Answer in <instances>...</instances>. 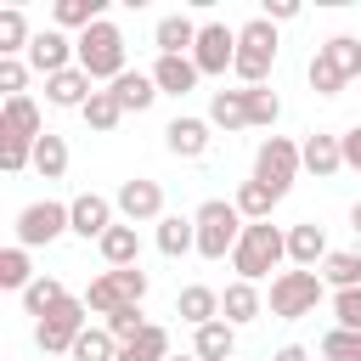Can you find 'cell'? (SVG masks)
I'll list each match as a JSON object with an SVG mask.
<instances>
[{
  "label": "cell",
  "mask_w": 361,
  "mask_h": 361,
  "mask_svg": "<svg viewBox=\"0 0 361 361\" xmlns=\"http://www.w3.org/2000/svg\"><path fill=\"white\" fill-rule=\"evenodd\" d=\"M282 259H288V231L271 226V220H248L243 237H237V248H231L237 282H259V276H271Z\"/></svg>",
  "instance_id": "cell-1"
},
{
  "label": "cell",
  "mask_w": 361,
  "mask_h": 361,
  "mask_svg": "<svg viewBox=\"0 0 361 361\" xmlns=\"http://www.w3.org/2000/svg\"><path fill=\"white\" fill-rule=\"evenodd\" d=\"M271 68H276V23L248 17L237 28V62H231V73L243 79V90H254V85L271 79Z\"/></svg>",
  "instance_id": "cell-2"
},
{
  "label": "cell",
  "mask_w": 361,
  "mask_h": 361,
  "mask_svg": "<svg viewBox=\"0 0 361 361\" xmlns=\"http://www.w3.org/2000/svg\"><path fill=\"white\" fill-rule=\"evenodd\" d=\"M73 45H79V68H85L96 85H102V79L113 85L118 73H130V68H124V34H118V23L102 17V23H90L85 34H73Z\"/></svg>",
  "instance_id": "cell-3"
},
{
  "label": "cell",
  "mask_w": 361,
  "mask_h": 361,
  "mask_svg": "<svg viewBox=\"0 0 361 361\" xmlns=\"http://www.w3.org/2000/svg\"><path fill=\"white\" fill-rule=\"evenodd\" d=\"M327 299V282H322V271H276L271 276V316H282V322H299V316H316V305Z\"/></svg>",
  "instance_id": "cell-4"
},
{
  "label": "cell",
  "mask_w": 361,
  "mask_h": 361,
  "mask_svg": "<svg viewBox=\"0 0 361 361\" xmlns=\"http://www.w3.org/2000/svg\"><path fill=\"white\" fill-rule=\"evenodd\" d=\"M197 254L203 259H231V248H237V237H243V214H237V203H226V197H209L197 214Z\"/></svg>",
  "instance_id": "cell-5"
},
{
  "label": "cell",
  "mask_w": 361,
  "mask_h": 361,
  "mask_svg": "<svg viewBox=\"0 0 361 361\" xmlns=\"http://www.w3.org/2000/svg\"><path fill=\"white\" fill-rule=\"evenodd\" d=\"M147 271L141 265H124V271H102V276H90V288H85V305L107 322L113 310H124V305H141L147 299Z\"/></svg>",
  "instance_id": "cell-6"
},
{
  "label": "cell",
  "mask_w": 361,
  "mask_h": 361,
  "mask_svg": "<svg viewBox=\"0 0 361 361\" xmlns=\"http://www.w3.org/2000/svg\"><path fill=\"white\" fill-rule=\"evenodd\" d=\"M85 327H90V305L68 293L51 316H39V322H34V344H39L45 355H73V344H79V333H85Z\"/></svg>",
  "instance_id": "cell-7"
},
{
  "label": "cell",
  "mask_w": 361,
  "mask_h": 361,
  "mask_svg": "<svg viewBox=\"0 0 361 361\" xmlns=\"http://www.w3.org/2000/svg\"><path fill=\"white\" fill-rule=\"evenodd\" d=\"M299 169H305L299 141H288V135H265V141H259V152H254V180H259V186H271L276 197H288L293 180H299Z\"/></svg>",
  "instance_id": "cell-8"
},
{
  "label": "cell",
  "mask_w": 361,
  "mask_h": 361,
  "mask_svg": "<svg viewBox=\"0 0 361 361\" xmlns=\"http://www.w3.org/2000/svg\"><path fill=\"white\" fill-rule=\"evenodd\" d=\"M17 243L23 248H45V243H56L62 231H73V220H68V203H56V197H39V203H28L23 214H17Z\"/></svg>",
  "instance_id": "cell-9"
},
{
  "label": "cell",
  "mask_w": 361,
  "mask_h": 361,
  "mask_svg": "<svg viewBox=\"0 0 361 361\" xmlns=\"http://www.w3.org/2000/svg\"><path fill=\"white\" fill-rule=\"evenodd\" d=\"M113 209H118L130 226H141V220H164V186L147 180V175H130V180H118Z\"/></svg>",
  "instance_id": "cell-10"
},
{
  "label": "cell",
  "mask_w": 361,
  "mask_h": 361,
  "mask_svg": "<svg viewBox=\"0 0 361 361\" xmlns=\"http://www.w3.org/2000/svg\"><path fill=\"white\" fill-rule=\"evenodd\" d=\"M28 68L34 73H68V68H79V45L62 34V28H39L34 34V45H28Z\"/></svg>",
  "instance_id": "cell-11"
},
{
  "label": "cell",
  "mask_w": 361,
  "mask_h": 361,
  "mask_svg": "<svg viewBox=\"0 0 361 361\" xmlns=\"http://www.w3.org/2000/svg\"><path fill=\"white\" fill-rule=\"evenodd\" d=\"M192 62H197V73H226V68L237 62V28L203 23V28H197V45H192Z\"/></svg>",
  "instance_id": "cell-12"
},
{
  "label": "cell",
  "mask_w": 361,
  "mask_h": 361,
  "mask_svg": "<svg viewBox=\"0 0 361 361\" xmlns=\"http://www.w3.org/2000/svg\"><path fill=\"white\" fill-rule=\"evenodd\" d=\"M113 214H118V209H113V197H102V192H79V197L68 203V220H73V237H85V243H90V237L102 243V237H107V231L118 226Z\"/></svg>",
  "instance_id": "cell-13"
},
{
  "label": "cell",
  "mask_w": 361,
  "mask_h": 361,
  "mask_svg": "<svg viewBox=\"0 0 361 361\" xmlns=\"http://www.w3.org/2000/svg\"><path fill=\"white\" fill-rule=\"evenodd\" d=\"M45 118L34 107V96H6L0 102V141H39Z\"/></svg>",
  "instance_id": "cell-14"
},
{
  "label": "cell",
  "mask_w": 361,
  "mask_h": 361,
  "mask_svg": "<svg viewBox=\"0 0 361 361\" xmlns=\"http://www.w3.org/2000/svg\"><path fill=\"white\" fill-rule=\"evenodd\" d=\"M327 254H333V248H327V231H322L316 220L288 226V265H293V271H322Z\"/></svg>",
  "instance_id": "cell-15"
},
{
  "label": "cell",
  "mask_w": 361,
  "mask_h": 361,
  "mask_svg": "<svg viewBox=\"0 0 361 361\" xmlns=\"http://www.w3.org/2000/svg\"><path fill=\"white\" fill-rule=\"evenodd\" d=\"M299 158H305V169H310L316 180H333V175L344 169V141L327 135V130H310V135L299 141Z\"/></svg>",
  "instance_id": "cell-16"
},
{
  "label": "cell",
  "mask_w": 361,
  "mask_h": 361,
  "mask_svg": "<svg viewBox=\"0 0 361 361\" xmlns=\"http://www.w3.org/2000/svg\"><path fill=\"white\" fill-rule=\"evenodd\" d=\"M209 130H214L209 118H186V113H180V118H169V124H164V147H169L175 158H203V152H209V141H214Z\"/></svg>",
  "instance_id": "cell-17"
},
{
  "label": "cell",
  "mask_w": 361,
  "mask_h": 361,
  "mask_svg": "<svg viewBox=\"0 0 361 361\" xmlns=\"http://www.w3.org/2000/svg\"><path fill=\"white\" fill-rule=\"evenodd\" d=\"M175 316L197 333V327H209V322H220V293L209 288V282H186L180 293H175Z\"/></svg>",
  "instance_id": "cell-18"
},
{
  "label": "cell",
  "mask_w": 361,
  "mask_h": 361,
  "mask_svg": "<svg viewBox=\"0 0 361 361\" xmlns=\"http://www.w3.org/2000/svg\"><path fill=\"white\" fill-rule=\"evenodd\" d=\"M197 28H203V23H192L186 11H169V17H158V28H152V45H158V56H192V45H197Z\"/></svg>",
  "instance_id": "cell-19"
},
{
  "label": "cell",
  "mask_w": 361,
  "mask_h": 361,
  "mask_svg": "<svg viewBox=\"0 0 361 361\" xmlns=\"http://www.w3.org/2000/svg\"><path fill=\"white\" fill-rule=\"evenodd\" d=\"M197 62L192 56H158L152 62V85H158V96H186V90H197Z\"/></svg>",
  "instance_id": "cell-20"
},
{
  "label": "cell",
  "mask_w": 361,
  "mask_h": 361,
  "mask_svg": "<svg viewBox=\"0 0 361 361\" xmlns=\"http://www.w3.org/2000/svg\"><path fill=\"white\" fill-rule=\"evenodd\" d=\"M90 96H96V79L85 68H68V73H51L45 79V102L51 107H85Z\"/></svg>",
  "instance_id": "cell-21"
},
{
  "label": "cell",
  "mask_w": 361,
  "mask_h": 361,
  "mask_svg": "<svg viewBox=\"0 0 361 361\" xmlns=\"http://www.w3.org/2000/svg\"><path fill=\"white\" fill-rule=\"evenodd\" d=\"M259 310H265V299H259V288H254V282H231V288L220 293V322H231V327L259 322Z\"/></svg>",
  "instance_id": "cell-22"
},
{
  "label": "cell",
  "mask_w": 361,
  "mask_h": 361,
  "mask_svg": "<svg viewBox=\"0 0 361 361\" xmlns=\"http://www.w3.org/2000/svg\"><path fill=\"white\" fill-rule=\"evenodd\" d=\"M192 355L197 361H237V327L231 322H209L192 333Z\"/></svg>",
  "instance_id": "cell-23"
},
{
  "label": "cell",
  "mask_w": 361,
  "mask_h": 361,
  "mask_svg": "<svg viewBox=\"0 0 361 361\" xmlns=\"http://www.w3.org/2000/svg\"><path fill=\"white\" fill-rule=\"evenodd\" d=\"M197 248V220L192 214H164L158 220V254L164 259H180V254H192Z\"/></svg>",
  "instance_id": "cell-24"
},
{
  "label": "cell",
  "mask_w": 361,
  "mask_h": 361,
  "mask_svg": "<svg viewBox=\"0 0 361 361\" xmlns=\"http://www.w3.org/2000/svg\"><path fill=\"white\" fill-rule=\"evenodd\" d=\"M96 248H102V259H107V271H124V265H141V237H135V226H130V220H118V226H113V231H107V237H102Z\"/></svg>",
  "instance_id": "cell-25"
},
{
  "label": "cell",
  "mask_w": 361,
  "mask_h": 361,
  "mask_svg": "<svg viewBox=\"0 0 361 361\" xmlns=\"http://www.w3.org/2000/svg\"><path fill=\"white\" fill-rule=\"evenodd\" d=\"M107 90L118 96V107H124V113H147V107L158 102V85H152V73H135V68H130V73H118Z\"/></svg>",
  "instance_id": "cell-26"
},
{
  "label": "cell",
  "mask_w": 361,
  "mask_h": 361,
  "mask_svg": "<svg viewBox=\"0 0 361 361\" xmlns=\"http://www.w3.org/2000/svg\"><path fill=\"white\" fill-rule=\"evenodd\" d=\"M209 124L226 130V135L231 130H248V96L243 90H214L209 96Z\"/></svg>",
  "instance_id": "cell-27"
},
{
  "label": "cell",
  "mask_w": 361,
  "mask_h": 361,
  "mask_svg": "<svg viewBox=\"0 0 361 361\" xmlns=\"http://www.w3.org/2000/svg\"><path fill=\"white\" fill-rule=\"evenodd\" d=\"M34 175H39V180H62V175H68V141H62L56 130H45V135L34 141Z\"/></svg>",
  "instance_id": "cell-28"
},
{
  "label": "cell",
  "mask_w": 361,
  "mask_h": 361,
  "mask_svg": "<svg viewBox=\"0 0 361 361\" xmlns=\"http://www.w3.org/2000/svg\"><path fill=\"white\" fill-rule=\"evenodd\" d=\"M322 282H327L333 293L361 288V254H355V248H333V254L322 259Z\"/></svg>",
  "instance_id": "cell-29"
},
{
  "label": "cell",
  "mask_w": 361,
  "mask_h": 361,
  "mask_svg": "<svg viewBox=\"0 0 361 361\" xmlns=\"http://www.w3.org/2000/svg\"><path fill=\"white\" fill-rule=\"evenodd\" d=\"M62 299H68V288H62V276H34V282L23 288V310H28L34 322H39V316H51V310H56Z\"/></svg>",
  "instance_id": "cell-30"
},
{
  "label": "cell",
  "mask_w": 361,
  "mask_h": 361,
  "mask_svg": "<svg viewBox=\"0 0 361 361\" xmlns=\"http://www.w3.org/2000/svg\"><path fill=\"white\" fill-rule=\"evenodd\" d=\"M90 23H102V0H56V6H51V28H62V34H68V28L85 34Z\"/></svg>",
  "instance_id": "cell-31"
},
{
  "label": "cell",
  "mask_w": 361,
  "mask_h": 361,
  "mask_svg": "<svg viewBox=\"0 0 361 361\" xmlns=\"http://www.w3.org/2000/svg\"><path fill=\"white\" fill-rule=\"evenodd\" d=\"M28 45H34V34H28L23 6H6L0 11V56H28Z\"/></svg>",
  "instance_id": "cell-32"
},
{
  "label": "cell",
  "mask_w": 361,
  "mask_h": 361,
  "mask_svg": "<svg viewBox=\"0 0 361 361\" xmlns=\"http://www.w3.org/2000/svg\"><path fill=\"white\" fill-rule=\"evenodd\" d=\"M79 118L96 130V135H107V130H118V118H124V107H118V96L113 90H96L85 107H79Z\"/></svg>",
  "instance_id": "cell-33"
},
{
  "label": "cell",
  "mask_w": 361,
  "mask_h": 361,
  "mask_svg": "<svg viewBox=\"0 0 361 361\" xmlns=\"http://www.w3.org/2000/svg\"><path fill=\"white\" fill-rule=\"evenodd\" d=\"M231 203H237V214H243V220H271V209H276L282 197H276L271 186H259V180H243Z\"/></svg>",
  "instance_id": "cell-34"
},
{
  "label": "cell",
  "mask_w": 361,
  "mask_h": 361,
  "mask_svg": "<svg viewBox=\"0 0 361 361\" xmlns=\"http://www.w3.org/2000/svg\"><path fill=\"white\" fill-rule=\"evenodd\" d=\"M34 282V265H28V248L23 243H11V248H0V288H11V293H23Z\"/></svg>",
  "instance_id": "cell-35"
},
{
  "label": "cell",
  "mask_w": 361,
  "mask_h": 361,
  "mask_svg": "<svg viewBox=\"0 0 361 361\" xmlns=\"http://www.w3.org/2000/svg\"><path fill=\"white\" fill-rule=\"evenodd\" d=\"M118 338L107 333V327H85L79 333V344H73V361H118Z\"/></svg>",
  "instance_id": "cell-36"
},
{
  "label": "cell",
  "mask_w": 361,
  "mask_h": 361,
  "mask_svg": "<svg viewBox=\"0 0 361 361\" xmlns=\"http://www.w3.org/2000/svg\"><path fill=\"white\" fill-rule=\"evenodd\" d=\"M118 361H169V333L152 322L141 338H130V344L118 350Z\"/></svg>",
  "instance_id": "cell-37"
},
{
  "label": "cell",
  "mask_w": 361,
  "mask_h": 361,
  "mask_svg": "<svg viewBox=\"0 0 361 361\" xmlns=\"http://www.w3.org/2000/svg\"><path fill=\"white\" fill-rule=\"evenodd\" d=\"M305 73H310V90H316V96H338V90L350 85V79L338 73V62H333L322 45H316V56H310V68H305Z\"/></svg>",
  "instance_id": "cell-38"
},
{
  "label": "cell",
  "mask_w": 361,
  "mask_h": 361,
  "mask_svg": "<svg viewBox=\"0 0 361 361\" xmlns=\"http://www.w3.org/2000/svg\"><path fill=\"white\" fill-rule=\"evenodd\" d=\"M243 96H248V124L271 130V124L282 118V96H276L271 85H254V90H243Z\"/></svg>",
  "instance_id": "cell-39"
},
{
  "label": "cell",
  "mask_w": 361,
  "mask_h": 361,
  "mask_svg": "<svg viewBox=\"0 0 361 361\" xmlns=\"http://www.w3.org/2000/svg\"><path fill=\"white\" fill-rule=\"evenodd\" d=\"M322 51L338 62V73H344V79H361V39H355V34H333Z\"/></svg>",
  "instance_id": "cell-40"
},
{
  "label": "cell",
  "mask_w": 361,
  "mask_h": 361,
  "mask_svg": "<svg viewBox=\"0 0 361 361\" xmlns=\"http://www.w3.org/2000/svg\"><path fill=\"white\" fill-rule=\"evenodd\" d=\"M322 361H361V333L327 327V333H322Z\"/></svg>",
  "instance_id": "cell-41"
},
{
  "label": "cell",
  "mask_w": 361,
  "mask_h": 361,
  "mask_svg": "<svg viewBox=\"0 0 361 361\" xmlns=\"http://www.w3.org/2000/svg\"><path fill=\"white\" fill-rule=\"evenodd\" d=\"M102 327H107V333H113V338H118V344H130V338H141V333H147V327H152V322H147V316H141V305H124V310H113V316H107V322H102Z\"/></svg>",
  "instance_id": "cell-42"
},
{
  "label": "cell",
  "mask_w": 361,
  "mask_h": 361,
  "mask_svg": "<svg viewBox=\"0 0 361 361\" xmlns=\"http://www.w3.org/2000/svg\"><path fill=\"white\" fill-rule=\"evenodd\" d=\"M333 327H350V333H361V288H344V293H333Z\"/></svg>",
  "instance_id": "cell-43"
},
{
  "label": "cell",
  "mask_w": 361,
  "mask_h": 361,
  "mask_svg": "<svg viewBox=\"0 0 361 361\" xmlns=\"http://www.w3.org/2000/svg\"><path fill=\"white\" fill-rule=\"evenodd\" d=\"M0 169H6V175L34 169V141H0Z\"/></svg>",
  "instance_id": "cell-44"
},
{
  "label": "cell",
  "mask_w": 361,
  "mask_h": 361,
  "mask_svg": "<svg viewBox=\"0 0 361 361\" xmlns=\"http://www.w3.org/2000/svg\"><path fill=\"white\" fill-rule=\"evenodd\" d=\"M23 85H28V62L23 56H0V90L6 96H28Z\"/></svg>",
  "instance_id": "cell-45"
},
{
  "label": "cell",
  "mask_w": 361,
  "mask_h": 361,
  "mask_svg": "<svg viewBox=\"0 0 361 361\" xmlns=\"http://www.w3.org/2000/svg\"><path fill=\"white\" fill-rule=\"evenodd\" d=\"M259 17H265V23H293V17H299V0H265Z\"/></svg>",
  "instance_id": "cell-46"
},
{
  "label": "cell",
  "mask_w": 361,
  "mask_h": 361,
  "mask_svg": "<svg viewBox=\"0 0 361 361\" xmlns=\"http://www.w3.org/2000/svg\"><path fill=\"white\" fill-rule=\"evenodd\" d=\"M338 141H344V169H355V175H361V124H355V130H344Z\"/></svg>",
  "instance_id": "cell-47"
},
{
  "label": "cell",
  "mask_w": 361,
  "mask_h": 361,
  "mask_svg": "<svg viewBox=\"0 0 361 361\" xmlns=\"http://www.w3.org/2000/svg\"><path fill=\"white\" fill-rule=\"evenodd\" d=\"M271 361H310V350H305V344H282Z\"/></svg>",
  "instance_id": "cell-48"
},
{
  "label": "cell",
  "mask_w": 361,
  "mask_h": 361,
  "mask_svg": "<svg viewBox=\"0 0 361 361\" xmlns=\"http://www.w3.org/2000/svg\"><path fill=\"white\" fill-rule=\"evenodd\" d=\"M350 231H355V237H361V203H355V209H350Z\"/></svg>",
  "instance_id": "cell-49"
},
{
  "label": "cell",
  "mask_w": 361,
  "mask_h": 361,
  "mask_svg": "<svg viewBox=\"0 0 361 361\" xmlns=\"http://www.w3.org/2000/svg\"><path fill=\"white\" fill-rule=\"evenodd\" d=\"M169 361H197V355H169Z\"/></svg>",
  "instance_id": "cell-50"
}]
</instances>
